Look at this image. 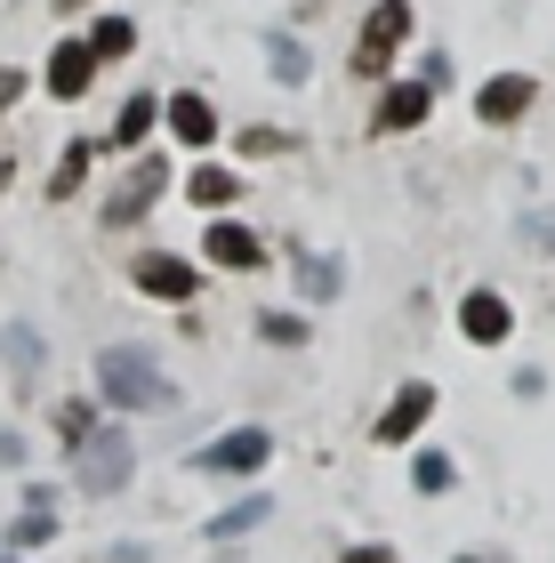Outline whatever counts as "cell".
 Instances as JSON below:
<instances>
[{"mask_svg": "<svg viewBox=\"0 0 555 563\" xmlns=\"http://www.w3.org/2000/svg\"><path fill=\"white\" fill-rule=\"evenodd\" d=\"M81 177H89V145H73L65 162H57V186H48V194H57V201H73V186H81Z\"/></svg>", "mask_w": 555, "mask_h": 563, "instance_id": "7402d4cb", "label": "cell"}, {"mask_svg": "<svg viewBox=\"0 0 555 563\" xmlns=\"http://www.w3.org/2000/svg\"><path fill=\"white\" fill-rule=\"evenodd\" d=\"M137 48V24L130 16H97L89 24V57H130Z\"/></svg>", "mask_w": 555, "mask_h": 563, "instance_id": "9a60e30c", "label": "cell"}, {"mask_svg": "<svg viewBox=\"0 0 555 563\" xmlns=\"http://www.w3.org/2000/svg\"><path fill=\"white\" fill-rule=\"evenodd\" d=\"M9 354H16V371H41V330H9Z\"/></svg>", "mask_w": 555, "mask_h": 563, "instance_id": "cb8c5ba5", "label": "cell"}, {"mask_svg": "<svg viewBox=\"0 0 555 563\" xmlns=\"http://www.w3.org/2000/svg\"><path fill=\"white\" fill-rule=\"evenodd\" d=\"M451 475H459V467H451L443 451H419V467H411V483H419V492H451Z\"/></svg>", "mask_w": 555, "mask_h": 563, "instance_id": "ffe728a7", "label": "cell"}, {"mask_svg": "<svg viewBox=\"0 0 555 563\" xmlns=\"http://www.w3.org/2000/svg\"><path fill=\"white\" fill-rule=\"evenodd\" d=\"M137 290L186 306V298H201V274H193L186 258H169V250H145V258H137Z\"/></svg>", "mask_w": 555, "mask_h": 563, "instance_id": "5b68a950", "label": "cell"}, {"mask_svg": "<svg viewBox=\"0 0 555 563\" xmlns=\"http://www.w3.org/2000/svg\"><path fill=\"white\" fill-rule=\"evenodd\" d=\"M89 81H97V57H89V41H57V57H48V89H57L65 106H73V97H81Z\"/></svg>", "mask_w": 555, "mask_h": 563, "instance_id": "8fae6325", "label": "cell"}, {"mask_svg": "<svg viewBox=\"0 0 555 563\" xmlns=\"http://www.w3.org/2000/svg\"><path fill=\"white\" fill-rule=\"evenodd\" d=\"M274 73H282V81H307V48L290 33H274Z\"/></svg>", "mask_w": 555, "mask_h": 563, "instance_id": "603a6c76", "label": "cell"}, {"mask_svg": "<svg viewBox=\"0 0 555 563\" xmlns=\"http://www.w3.org/2000/svg\"><path fill=\"white\" fill-rule=\"evenodd\" d=\"M274 459V434L266 427H234V434H218L210 451H193V467L201 475H258Z\"/></svg>", "mask_w": 555, "mask_h": 563, "instance_id": "277c9868", "label": "cell"}, {"mask_svg": "<svg viewBox=\"0 0 555 563\" xmlns=\"http://www.w3.org/2000/svg\"><path fill=\"white\" fill-rule=\"evenodd\" d=\"M532 73H491V81L484 89H475V113H484L491 121V130H508V121H523V113H532Z\"/></svg>", "mask_w": 555, "mask_h": 563, "instance_id": "8992f818", "label": "cell"}, {"mask_svg": "<svg viewBox=\"0 0 555 563\" xmlns=\"http://www.w3.org/2000/svg\"><path fill=\"white\" fill-rule=\"evenodd\" d=\"M97 387H106L113 411H162V402L178 395L145 346H106V354H97Z\"/></svg>", "mask_w": 555, "mask_h": 563, "instance_id": "6da1fadb", "label": "cell"}, {"mask_svg": "<svg viewBox=\"0 0 555 563\" xmlns=\"http://www.w3.org/2000/svg\"><path fill=\"white\" fill-rule=\"evenodd\" d=\"M249 523H266V492H249L242 507H225V516H210V540H242Z\"/></svg>", "mask_w": 555, "mask_h": 563, "instance_id": "ac0fdd59", "label": "cell"}, {"mask_svg": "<svg viewBox=\"0 0 555 563\" xmlns=\"http://www.w3.org/2000/svg\"><path fill=\"white\" fill-rule=\"evenodd\" d=\"M48 531H57V523H48V507H33L24 523H9V531H0V555H16V563H24V548H41Z\"/></svg>", "mask_w": 555, "mask_h": 563, "instance_id": "d6986e66", "label": "cell"}, {"mask_svg": "<svg viewBox=\"0 0 555 563\" xmlns=\"http://www.w3.org/2000/svg\"><path fill=\"white\" fill-rule=\"evenodd\" d=\"M258 330H266V339H274V346H298V339H307V322H298V314H266Z\"/></svg>", "mask_w": 555, "mask_h": 563, "instance_id": "d4e9b609", "label": "cell"}, {"mask_svg": "<svg viewBox=\"0 0 555 563\" xmlns=\"http://www.w3.org/2000/svg\"><path fill=\"white\" fill-rule=\"evenodd\" d=\"M346 563H395V548H355Z\"/></svg>", "mask_w": 555, "mask_h": 563, "instance_id": "4316f807", "label": "cell"}, {"mask_svg": "<svg viewBox=\"0 0 555 563\" xmlns=\"http://www.w3.org/2000/svg\"><path fill=\"white\" fill-rule=\"evenodd\" d=\"M130 467H137L130 427H89L81 443H73V475H81V492H97V499H113L121 483H130Z\"/></svg>", "mask_w": 555, "mask_h": 563, "instance_id": "7a4b0ae2", "label": "cell"}, {"mask_svg": "<svg viewBox=\"0 0 555 563\" xmlns=\"http://www.w3.org/2000/svg\"><path fill=\"white\" fill-rule=\"evenodd\" d=\"M338 258H298V298H307V306H331L338 298Z\"/></svg>", "mask_w": 555, "mask_h": 563, "instance_id": "5bb4252c", "label": "cell"}, {"mask_svg": "<svg viewBox=\"0 0 555 563\" xmlns=\"http://www.w3.org/2000/svg\"><path fill=\"white\" fill-rule=\"evenodd\" d=\"M154 194H162V162H137V177L121 186L113 201H106V225H130V218H145L154 210Z\"/></svg>", "mask_w": 555, "mask_h": 563, "instance_id": "7c38bea8", "label": "cell"}, {"mask_svg": "<svg viewBox=\"0 0 555 563\" xmlns=\"http://www.w3.org/2000/svg\"><path fill=\"white\" fill-rule=\"evenodd\" d=\"M16 97H24V73H0V113H9Z\"/></svg>", "mask_w": 555, "mask_h": 563, "instance_id": "484cf974", "label": "cell"}, {"mask_svg": "<svg viewBox=\"0 0 555 563\" xmlns=\"http://www.w3.org/2000/svg\"><path fill=\"white\" fill-rule=\"evenodd\" d=\"M186 194L201 201V210H225V201L242 194V177H234V169H193V177H186Z\"/></svg>", "mask_w": 555, "mask_h": 563, "instance_id": "2e32d148", "label": "cell"}, {"mask_svg": "<svg viewBox=\"0 0 555 563\" xmlns=\"http://www.w3.org/2000/svg\"><path fill=\"white\" fill-rule=\"evenodd\" d=\"M426 97H435V89H426V81H395L387 97H378V113H370V130H378V137H395V130H419V121H426Z\"/></svg>", "mask_w": 555, "mask_h": 563, "instance_id": "30bf717a", "label": "cell"}, {"mask_svg": "<svg viewBox=\"0 0 555 563\" xmlns=\"http://www.w3.org/2000/svg\"><path fill=\"white\" fill-rule=\"evenodd\" d=\"M459 330H467L475 346H499L515 330V306L499 298V290H475V298H459Z\"/></svg>", "mask_w": 555, "mask_h": 563, "instance_id": "9c48e42d", "label": "cell"}, {"mask_svg": "<svg viewBox=\"0 0 555 563\" xmlns=\"http://www.w3.org/2000/svg\"><path fill=\"white\" fill-rule=\"evenodd\" d=\"M154 121H162V97H130V106H121V121H113V145H137Z\"/></svg>", "mask_w": 555, "mask_h": 563, "instance_id": "e0dca14e", "label": "cell"}, {"mask_svg": "<svg viewBox=\"0 0 555 563\" xmlns=\"http://www.w3.org/2000/svg\"><path fill=\"white\" fill-rule=\"evenodd\" d=\"M0 194H9V162H0Z\"/></svg>", "mask_w": 555, "mask_h": 563, "instance_id": "f1b7e54d", "label": "cell"}, {"mask_svg": "<svg viewBox=\"0 0 555 563\" xmlns=\"http://www.w3.org/2000/svg\"><path fill=\"white\" fill-rule=\"evenodd\" d=\"M459 563H499V555H459Z\"/></svg>", "mask_w": 555, "mask_h": 563, "instance_id": "83f0119b", "label": "cell"}, {"mask_svg": "<svg viewBox=\"0 0 555 563\" xmlns=\"http://www.w3.org/2000/svg\"><path fill=\"white\" fill-rule=\"evenodd\" d=\"M89 427H97V402H81V395H73V402H65V411H57V434H65V451H73V443H81V434H89Z\"/></svg>", "mask_w": 555, "mask_h": 563, "instance_id": "44dd1931", "label": "cell"}, {"mask_svg": "<svg viewBox=\"0 0 555 563\" xmlns=\"http://www.w3.org/2000/svg\"><path fill=\"white\" fill-rule=\"evenodd\" d=\"M426 411H435V387H426V378H411V387H402L395 402H387V411H378V443H411V434L426 427Z\"/></svg>", "mask_w": 555, "mask_h": 563, "instance_id": "ba28073f", "label": "cell"}, {"mask_svg": "<svg viewBox=\"0 0 555 563\" xmlns=\"http://www.w3.org/2000/svg\"><path fill=\"white\" fill-rule=\"evenodd\" d=\"M411 41V0H378V9L363 16V41H355V73L363 81H378V73L395 65V48Z\"/></svg>", "mask_w": 555, "mask_h": 563, "instance_id": "3957f363", "label": "cell"}, {"mask_svg": "<svg viewBox=\"0 0 555 563\" xmlns=\"http://www.w3.org/2000/svg\"><path fill=\"white\" fill-rule=\"evenodd\" d=\"M201 250H210L218 266H234V274L266 266V234H258V225H242V218H218L210 234H201Z\"/></svg>", "mask_w": 555, "mask_h": 563, "instance_id": "52a82bcc", "label": "cell"}, {"mask_svg": "<svg viewBox=\"0 0 555 563\" xmlns=\"http://www.w3.org/2000/svg\"><path fill=\"white\" fill-rule=\"evenodd\" d=\"M162 113H169V130H178L186 145H210V137H218V113L201 106V97H169Z\"/></svg>", "mask_w": 555, "mask_h": 563, "instance_id": "4fadbf2b", "label": "cell"}]
</instances>
